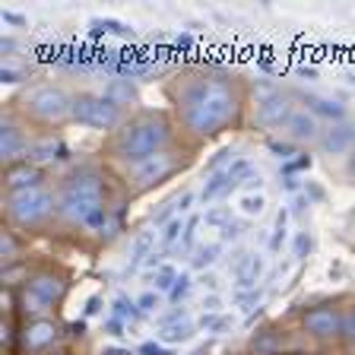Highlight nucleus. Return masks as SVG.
<instances>
[{
	"mask_svg": "<svg viewBox=\"0 0 355 355\" xmlns=\"http://www.w3.org/2000/svg\"><path fill=\"white\" fill-rule=\"evenodd\" d=\"M238 304H260V292H257V288H251V292H241V295H238Z\"/></svg>",
	"mask_w": 355,
	"mask_h": 355,
	"instance_id": "nucleus-44",
	"label": "nucleus"
},
{
	"mask_svg": "<svg viewBox=\"0 0 355 355\" xmlns=\"http://www.w3.org/2000/svg\"><path fill=\"white\" fill-rule=\"evenodd\" d=\"M26 105H29V111L35 118H44V121H60L73 108V102L67 98V92L58 86H38Z\"/></svg>",
	"mask_w": 355,
	"mask_h": 355,
	"instance_id": "nucleus-6",
	"label": "nucleus"
},
{
	"mask_svg": "<svg viewBox=\"0 0 355 355\" xmlns=\"http://www.w3.org/2000/svg\"><path fill=\"white\" fill-rule=\"evenodd\" d=\"M0 48H3V51H16V42H13V38H3V42H0Z\"/></svg>",
	"mask_w": 355,
	"mask_h": 355,
	"instance_id": "nucleus-55",
	"label": "nucleus"
},
{
	"mask_svg": "<svg viewBox=\"0 0 355 355\" xmlns=\"http://www.w3.org/2000/svg\"><path fill=\"white\" fill-rule=\"evenodd\" d=\"M304 168H311V155H298V159H292V162L282 165L286 175H295V171H304Z\"/></svg>",
	"mask_w": 355,
	"mask_h": 355,
	"instance_id": "nucleus-37",
	"label": "nucleus"
},
{
	"mask_svg": "<svg viewBox=\"0 0 355 355\" xmlns=\"http://www.w3.org/2000/svg\"><path fill=\"white\" fill-rule=\"evenodd\" d=\"M178 108H181V118L193 133L209 137V133H219L235 118L238 105L232 86H225L222 80H197L181 92Z\"/></svg>",
	"mask_w": 355,
	"mask_h": 355,
	"instance_id": "nucleus-1",
	"label": "nucleus"
},
{
	"mask_svg": "<svg viewBox=\"0 0 355 355\" xmlns=\"http://www.w3.org/2000/svg\"><path fill=\"white\" fill-rule=\"evenodd\" d=\"M0 254H3V257H13L16 254V244H13L10 235H3V241H0Z\"/></svg>",
	"mask_w": 355,
	"mask_h": 355,
	"instance_id": "nucleus-45",
	"label": "nucleus"
},
{
	"mask_svg": "<svg viewBox=\"0 0 355 355\" xmlns=\"http://www.w3.org/2000/svg\"><path fill=\"white\" fill-rule=\"evenodd\" d=\"M308 251H311L308 232H298V235H295V257H308Z\"/></svg>",
	"mask_w": 355,
	"mask_h": 355,
	"instance_id": "nucleus-38",
	"label": "nucleus"
},
{
	"mask_svg": "<svg viewBox=\"0 0 355 355\" xmlns=\"http://www.w3.org/2000/svg\"><path fill=\"white\" fill-rule=\"evenodd\" d=\"M295 114V108L288 105V98L282 92H270L266 89L257 102V124L260 127H276V124H288V118Z\"/></svg>",
	"mask_w": 355,
	"mask_h": 355,
	"instance_id": "nucleus-7",
	"label": "nucleus"
},
{
	"mask_svg": "<svg viewBox=\"0 0 355 355\" xmlns=\"http://www.w3.org/2000/svg\"><path fill=\"white\" fill-rule=\"evenodd\" d=\"M140 352H143V355H165V349H162V346H155V343H146V346H143Z\"/></svg>",
	"mask_w": 355,
	"mask_h": 355,
	"instance_id": "nucleus-49",
	"label": "nucleus"
},
{
	"mask_svg": "<svg viewBox=\"0 0 355 355\" xmlns=\"http://www.w3.org/2000/svg\"><path fill=\"white\" fill-rule=\"evenodd\" d=\"M308 207H311V200H308V197H302V193H298V197L292 200V213H298V216H302Z\"/></svg>",
	"mask_w": 355,
	"mask_h": 355,
	"instance_id": "nucleus-46",
	"label": "nucleus"
},
{
	"mask_svg": "<svg viewBox=\"0 0 355 355\" xmlns=\"http://www.w3.org/2000/svg\"><path fill=\"white\" fill-rule=\"evenodd\" d=\"M282 184H286V191H298V181H295V175H286V181H282Z\"/></svg>",
	"mask_w": 355,
	"mask_h": 355,
	"instance_id": "nucleus-54",
	"label": "nucleus"
},
{
	"mask_svg": "<svg viewBox=\"0 0 355 355\" xmlns=\"http://www.w3.org/2000/svg\"><path fill=\"white\" fill-rule=\"evenodd\" d=\"M232 184H235V175H232V165H229V168H219L209 175V181L203 184V193H200V197H203V203H207V200H216L219 193L232 191Z\"/></svg>",
	"mask_w": 355,
	"mask_h": 355,
	"instance_id": "nucleus-16",
	"label": "nucleus"
},
{
	"mask_svg": "<svg viewBox=\"0 0 355 355\" xmlns=\"http://www.w3.org/2000/svg\"><path fill=\"white\" fill-rule=\"evenodd\" d=\"M105 96L118 105V102H130V98L137 96V89L130 86V80H111L108 89H105Z\"/></svg>",
	"mask_w": 355,
	"mask_h": 355,
	"instance_id": "nucleus-23",
	"label": "nucleus"
},
{
	"mask_svg": "<svg viewBox=\"0 0 355 355\" xmlns=\"http://www.w3.org/2000/svg\"><path fill=\"white\" fill-rule=\"evenodd\" d=\"M308 111L311 114H324V118L336 121V124L343 121V105L330 102V98H308Z\"/></svg>",
	"mask_w": 355,
	"mask_h": 355,
	"instance_id": "nucleus-21",
	"label": "nucleus"
},
{
	"mask_svg": "<svg viewBox=\"0 0 355 355\" xmlns=\"http://www.w3.org/2000/svg\"><path fill=\"white\" fill-rule=\"evenodd\" d=\"M102 209V181H98L96 171H80V175L70 178V184L64 187V197H60V213L70 222L86 225Z\"/></svg>",
	"mask_w": 355,
	"mask_h": 355,
	"instance_id": "nucleus-3",
	"label": "nucleus"
},
{
	"mask_svg": "<svg viewBox=\"0 0 355 355\" xmlns=\"http://www.w3.org/2000/svg\"><path fill=\"white\" fill-rule=\"evenodd\" d=\"M38 181H42V171H38L35 165H29V162H19V165H13V168L7 171L10 191H29V187H38Z\"/></svg>",
	"mask_w": 355,
	"mask_h": 355,
	"instance_id": "nucleus-12",
	"label": "nucleus"
},
{
	"mask_svg": "<svg viewBox=\"0 0 355 355\" xmlns=\"http://www.w3.org/2000/svg\"><path fill=\"white\" fill-rule=\"evenodd\" d=\"M175 279H178V270H175V266H168V263H162L159 270H155V276H153L155 292H171Z\"/></svg>",
	"mask_w": 355,
	"mask_h": 355,
	"instance_id": "nucleus-27",
	"label": "nucleus"
},
{
	"mask_svg": "<svg viewBox=\"0 0 355 355\" xmlns=\"http://www.w3.org/2000/svg\"><path fill=\"white\" fill-rule=\"evenodd\" d=\"M171 168H175V159L165 153H155V155H149L146 162L137 165V181H140L143 187L155 184V181H162L165 175H171Z\"/></svg>",
	"mask_w": 355,
	"mask_h": 355,
	"instance_id": "nucleus-11",
	"label": "nucleus"
},
{
	"mask_svg": "<svg viewBox=\"0 0 355 355\" xmlns=\"http://www.w3.org/2000/svg\"><path fill=\"white\" fill-rule=\"evenodd\" d=\"M105 330H108L111 336H124V324H121L118 318H108V320H105Z\"/></svg>",
	"mask_w": 355,
	"mask_h": 355,
	"instance_id": "nucleus-43",
	"label": "nucleus"
},
{
	"mask_svg": "<svg viewBox=\"0 0 355 355\" xmlns=\"http://www.w3.org/2000/svg\"><path fill=\"white\" fill-rule=\"evenodd\" d=\"M203 222H207V225H213V229H225V225L232 222V209L229 207H213V209H207Z\"/></svg>",
	"mask_w": 355,
	"mask_h": 355,
	"instance_id": "nucleus-29",
	"label": "nucleus"
},
{
	"mask_svg": "<svg viewBox=\"0 0 355 355\" xmlns=\"http://www.w3.org/2000/svg\"><path fill=\"white\" fill-rule=\"evenodd\" d=\"M298 73H302L304 80H318V70H314V67H302V70H298Z\"/></svg>",
	"mask_w": 355,
	"mask_h": 355,
	"instance_id": "nucleus-52",
	"label": "nucleus"
},
{
	"mask_svg": "<svg viewBox=\"0 0 355 355\" xmlns=\"http://www.w3.org/2000/svg\"><path fill=\"white\" fill-rule=\"evenodd\" d=\"M308 193H311L314 200H324V191H320L318 184H311V181H308Z\"/></svg>",
	"mask_w": 355,
	"mask_h": 355,
	"instance_id": "nucleus-53",
	"label": "nucleus"
},
{
	"mask_svg": "<svg viewBox=\"0 0 355 355\" xmlns=\"http://www.w3.org/2000/svg\"><path fill=\"white\" fill-rule=\"evenodd\" d=\"M238 207H241V213L244 216H260L263 213V207H266V200H263V193H241L238 197Z\"/></svg>",
	"mask_w": 355,
	"mask_h": 355,
	"instance_id": "nucleus-25",
	"label": "nucleus"
},
{
	"mask_svg": "<svg viewBox=\"0 0 355 355\" xmlns=\"http://www.w3.org/2000/svg\"><path fill=\"white\" fill-rule=\"evenodd\" d=\"M0 80H3V83H22V80H26V73H22L19 67L3 64V67H0Z\"/></svg>",
	"mask_w": 355,
	"mask_h": 355,
	"instance_id": "nucleus-35",
	"label": "nucleus"
},
{
	"mask_svg": "<svg viewBox=\"0 0 355 355\" xmlns=\"http://www.w3.org/2000/svg\"><path fill=\"white\" fill-rule=\"evenodd\" d=\"M273 346H276V336H273V333H263L260 340H257V336H254V352H257V355H266V352H270V349H273Z\"/></svg>",
	"mask_w": 355,
	"mask_h": 355,
	"instance_id": "nucleus-36",
	"label": "nucleus"
},
{
	"mask_svg": "<svg viewBox=\"0 0 355 355\" xmlns=\"http://www.w3.org/2000/svg\"><path fill=\"white\" fill-rule=\"evenodd\" d=\"M216 257H219V244H200V248H193V266H197V270L213 266Z\"/></svg>",
	"mask_w": 355,
	"mask_h": 355,
	"instance_id": "nucleus-24",
	"label": "nucleus"
},
{
	"mask_svg": "<svg viewBox=\"0 0 355 355\" xmlns=\"http://www.w3.org/2000/svg\"><path fill=\"white\" fill-rule=\"evenodd\" d=\"M270 149H273L276 155H282V159H286V162H292V146H288V143H270Z\"/></svg>",
	"mask_w": 355,
	"mask_h": 355,
	"instance_id": "nucleus-41",
	"label": "nucleus"
},
{
	"mask_svg": "<svg viewBox=\"0 0 355 355\" xmlns=\"http://www.w3.org/2000/svg\"><path fill=\"white\" fill-rule=\"evenodd\" d=\"M29 292H35L38 298H44V302L51 304V302H58V298L64 295V282H60L58 276H51V273H38L35 279L29 282Z\"/></svg>",
	"mask_w": 355,
	"mask_h": 355,
	"instance_id": "nucleus-14",
	"label": "nucleus"
},
{
	"mask_svg": "<svg viewBox=\"0 0 355 355\" xmlns=\"http://www.w3.org/2000/svg\"><path fill=\"white\" fill-rule=\"evenodd\" d=\"M102 355H133V352H130V349H118V346H105Z\"/></svg>",
	"mask_w": 355,
	"mask_h": 355,
	"instance_id": "nucleus-50",
	"label": "nucleus"
},
{
	"mask_svg": "<svg viewBox=\"0 0 355 355\" xmlns=\"http://www.w3.org/2000/svg\"><path fill=\"white\" fill-rule=\"evenodd\" d=\"M70 118L96 130H111L121 124V105H114L108 96H76Z\"/></svg>",
	"mask_w": 355,
	"mask_h": 355,
	"instance_id": "nucleus-5",
	"label": "nucleus"
},
{
	"mask_svg": "<svg viewBox=\"0 0 355 355\" xmlns=\"http://www.w3.org/2000/svg\"><path fill=\"white\" fill-rule=\"evenodd\" d=\"M352 143H355V127L346 124V121H340V124H330L324 130V137H320V149H324V153H330V155L346 153Z\"/></svg>",
	"mask_w": 355,
	"mask_h": 355,
	"instance_id": "nucleus-10",
	"label": "nucleus"
},
{
	"mask_svg": "<svg viewBox=\"0 0 355 355\" xmlns=\"http://www.w3.org/2000/svg\"><path fill=\"white\" fill-rule=\"evenodd\" d=\"M137 308H140V314H155V308H159V295H155V292H143V295L137 298Z\"/></svg>",
	"mask_w": 355,
	"mask_h": 355,
	"instance_id": "nucleus-33",
	"label": "nucleus"
},
{
	"mask_svg": "<svg viewBox=\"0 0 355 355\" xmlns=\"http://www.w3.org/2000/svg\"><path fill=\"white\" fill-rule=\"evenodd\" d=\"M22 304H26V311H29V314H42V311L48 308V302H44V298H38L35 292H26V298H22Z\"/></svg>",
	"mask_w": 355,
	"mask_h": 355,
	"instance_id": "nucleus-34",
	"label": "nucleus"
},
{
	"mask_svg": "<svg viewBox=\"0 0 355 355\" xmlns=\"http://www.w3.org/2000/svg\"><path fill=\"white\" fill-rule=\"evenodd\" d=\"M54 197L44 187H29V191H10L7 213L16 225H38L51 216Z\"/></svg>",
	"mask_w": 355,
	"mask_h": 355,
	"instance_id": "nucleus-4",
	"label": "nucleus"
},
{
	"mask_svg": "<svg viewBox=\"0 0 355 355\" xmlns=\"http://www.w3.org/2000/svg\"><path fill=\"white\" fill-rule=\"evenodd\" d=\"M92 29L105 32V35H121V38H133V26L118 19H92Z\"/></svg>",
	"mask_w": 355,
	"mask_h": 355,
	"instance_id": "nucleus-22",
	"label": "nucleus"
},
{
	"mask_svg": "<svg viewBox=\"0 0 355 355\" xmlns=\"http://www.w3.org/2000/svg\"><path fill=\"white\" fill-rule=\"evenodd\" d=\"M286 222H288V209H279V216H276V232H273V238H270V248H273V251H279V248H282V238H286Z\"/></svg>",
	"mask_w": 355,
	"mask_h": 355,
	"instance_id": "nucleus-31",
	"label": "nucleus"
},
{
	"mask_svg": "<svg viewBox=\"0 0 355 355\" xmlns=\"http://www.w3.org/2000/svg\"><path fill=\"white\" fill-rule=\"evenodd\" d=\"M343 336H349V340H355V308L349 311L346 318H343Z\"/></svg>",
	"mask_w": 355,
	"mask_h": 355,
	"instance_id": "nucleus-40",
	"label": "nucleus"
},
{
	"mask_svg": "<svg viewBox=\"0 0 355 355\" xmlns=\"http://www.w3.org/2000/svg\"><path fill=\"white\" fill-rule=\"evenodd\" d=\"M203 219H197V216H193L191 222H187V229H184V238H181V244H184V248H193V238H197V225Z\"/></svg>",
	"mask_w": 355,
	"mask_h": 355,
	"instance_id": "nucleus-39",
	"label": "nucleus"
},
{
	"mask_svg": "<svg viewBox=\"0 0 355 355\" xmlns=\"http://www.w3.org/2000/svg\"><path fill=\"white\" fill-rule=\"evenodd\" d=\"M175 44L181 51H187V48H191V35H175Z\"/></svg>",
	"mask_w": 355,
	"mask_h": 355,
	"instance_id": "nucleus-51",
	"label": "nucleus"
},
{
	"mask_svg": "<svg viewBox=\"0 0 355 355\" xmlns=\"http://www.w3.org/2000/svg\"><path fill=\"white\" fill-rule=\"evenodd\" d=\"M229 324H232V320H229V318H222V314H203L197 327H200L203 333H222Z\"/></svg>",
	"mask_w": 355,
	"mask_h": 355,
	"instance_id": "nucleus-30",
	"label": "nucleus"
},
{
	"mask_svg": "<svg viewBox=\"0 0 355 355\" xmlns=\"http://www.w3.org/2000/svg\"><path fill=\"white\" fill-rule=\"evenodd\" d=\"M153 244H155L153 232H140V235L133 238V244H130V266H140L146 257H153Z\"/></svg>",
	"mask_w": 355,
	"mask_h": 355,
	"instance_id": "nucleus-20",
	"label": "nucleus"
},
{
	"mask_svg": "<svg viewBox=\"0 0 355 355\" xmlns=\"http://www.w3.org/2000/svg\"><path fill=\"white\" fill-rule=\"evenodd\" d=\"M29 159L32 162H51V159H67V149L60 140L48 137V140H38L29 146Z\"/></svg>",
	"mask_w": 355,
	"mask_h": 355,
	"instance_id": "nucleus-15",
	"label": "nucleus"
},
{
	"mask_svg": "<svg viewBox=\"0 0 355 355\" xmlns=\"http://www.w3.org/2000/svg\"><path fill=\"white\" fill-rule=\"evenodd\" d=\"M22 149H26L22 133L16 130L13 124H3V127H0V155H3V159H16Z\"/></svg>",
	"mask_w": 355,
	"mask_h": 355,
	"instance_id": "nucleus-18",
	"label": "nucleus"
},
{
	"mask_svg": "<svg viewBox=\"0 0 355 355\" xmlns=\"http://www.w3.org/2000/svg\"><path fill=\"white\" fill-rule=\"evenodd\" d=\"M98 308H102V298H98V295H92V298H89V302H86V318H92V314H98Z\"/></svg>",
	"mask_w": 355,
	"mask_h": 355,
	"instance_id": "nucleus-48",
	"label": "nucleus"
},
{
	"mask_svg": "<svg viewBox=\"0 0 355 355\" xmlns=\"http://www.w3.org/2000/svg\"><path fill=\"white\" fill-rule=\"evenodd\" d=\"M286 127H288V137H292V140H311V137L318 133V124H314V114H311V111H295Z\"/></svg>",
	"mask_w": 355,
	"mask_h": 355,
	"instance_id": "nucleus-17",
	"label": "nucleus"
},
{
	"mask_svg": "<svg viewBox=\"0 0 355 355\" xmlns=\"http://www.w3.org/2000/svg\"><path fill=\"white\" fill-rule=\"evenodd\" d=\"M187 292H191V276H187V273H178L175 286H171V292H168L171 302H184Z\"/></svg>",
	"mask_w": 355,
	"mask_h": 355,
	"instance_id": "nucleus-32",
	"label": "nucleus"
},
{
	"mask_svg": "<svg viewBox=\"0 0 355 355\" xmlns=\"http://www.w3.org/2000/svg\"><path fill=\"white\" fill-rule=\"evenodd\" d=\"M3 22H10V26H26V16L13 13V10H3Z\"/></svg>",
	"mask_w": 355,
	"mask_h": 355,
	"instance_id": "nucleus-47",
	"label": "nucleus"
},
{
	"mask_svg": "<svg viewBox=\"0 0 355 355\" xmlns=\"http://www.w3.org/2000/svg\"><path fill=\"white\" fill-rule=\"evenodd\" d=\"M349 171H352V175H355V155H352V159H349Z\"/></svg>",
	"mask_w": 355,
	"mask_h": 355,
	"instance_id": "nucleus-57",
	"label": "nucleus"
},
{
	"mask_svg": "<svg viewBox=\"0 0 355 355\" xmlns=\"http://www.w3.org/2000/svg\"><path fill=\"white\" fill-rule=\"evenodd\" d=\"M165 140H168V124H165L162 118H140L133 121V124H127L124 130H121L118 143H114V149H118L121 159H127V162H146L149 155H155L159 149L165 146Z\"/></svg>",
	"mask_w": 355,
	"mask_h": 355,
	"instance_id": "nucleus-2",
	"label": "nucleus"
},
{
	"mask_svg": "<svg viewBox=\"0 0 355 355\" xmlns=\"http://www.w3.org/2000/svg\"><path fill=\"white\" fill-rule=\"evenodd\" d=\"M260 273H263V257H260V254H241V257L235 260V282L241 292L257 288Z\"/></svg>",
	"mask_w": 355,
	"mask_h": 355,
	"instance_id": "nucleus-9",
	"label": "nucleus"
},
{
	"mask_svg": "<svg viewBox=\"0 0 355 355\" xmlns=\"http://www.w3.org/2000/svg\"><path fill=\"white\" fill-rule=\"evenodd\" d=\"M304 330L320 336V340H327L333 333H343V318L333 308H327V304L324 308H311L308 314H304Z\"/></svg>",
	"mask_w": 355,
	"mask_h": 355,
	"instance_id": "nucleus-8",
	"label": "nucleus"
},
{
	"mask_svg": "<svg viewBox=\"0 0 355 355\" xmlns=\"http://www.w3.org/2000/svg\"><path fill=\"white\" fill-rule=\"evenodd\" d=\"M184 222H181V216H175V219L165 222V232H162V244L165 248H171V244H178L181 238H184Z\"/></svg>",
	"mask_w": 355,
	"mask_h": 355,
	"instance_id": "nucleus-28",
	"label": "nucleus"
},
{
	"mask_svg": "<svg viewBox=\"0 0 355 355\" xmlns=\"http://www.w3.org/2000/svg\"><path fill=\"white\" fill-rule=\"evenodd\" d=\"M159 336H162V343H187L193 336V324L191 320H171V324H162Z\"/></svg>",
	"mask_w": 355,
	"mask_h": 355,
	"instance_id": "nucleus-19",
	"label": "nucleus"
},
{
	"mask_svg": "<svg viewBox=\"0 0 355 355\" xmlns=\"http://www.w3.org/2000/svg\"><path fill=\"white\" fill-rule=\"evenodd\" d=\"M58 336V327L51 324V320H35V324L26 327V333H22V343H26V349H44L48 343Z\"/></svg>",
	"mask_w": 355,
	"mask_h": 355,
	"instance_id": "nucleus-13",
	"label": "nucleus"
},
{
	"mask_svg": "<svg viewBox=\"0 0 355 355\" xmlns=\"http://www.w3.org/2000/svg\"><path fill=\"white\" fill-rule=\"evenodd\" d=\"M111 308H114V318H118V320H137V318H140L137 302H130V298H124V295L114 298V302H111Z\"/></svg>",
	"mask_w": 355,
	"mask_h": 355,
	"instance_id": "nucleus-26",
	"label": "nucleus"
},
{
	"mask_svg": "<svg viewBox=\"0 0 355 355\" xmlns=\"http://www.w3.org/2000/svg\"><path fill=\"white\" fill-rule=\"evenodd\" d=\"M349 222H352V225H355V209H352V213H349Z\"/></svg>",
	"mask_w": 355,
	"mask_h": 355,
	"instance_id": "nucleus-58",
	"label": "nucleus"
},
{
	"mask_svg": "<svg viewBox=\"0 0 355 355\" xmlns=\"http://www.w3.org/2000/svg\"><path fill=\"white\" fill-rule=\"evenodd\" d=\"M238 235H241V225H238V222H229V225L222 229V241H235Z\"/></svg>",
	"mask_w": 355,
	"mask_h": 355,
	"instance_id": "nucleus-42",
	"label": "nucleus"
},
{
	"mask_svg": "<svg viewBox=\"0 0 355 355\" xmlns=\"http://www.w3.org/2000/svg\"><path fill=\"white\" fill-rule=\"evenodd\" d=\"M70 330H73V333H76V336H83V333H86V324H83V320H76V324H73V327H70Z\"/></svg>",
	"mask_w": 355,
	"mask_h": 355,
	"instance_id": "nucleus-56",
	"label": "nucleus"
}]
</instances>
